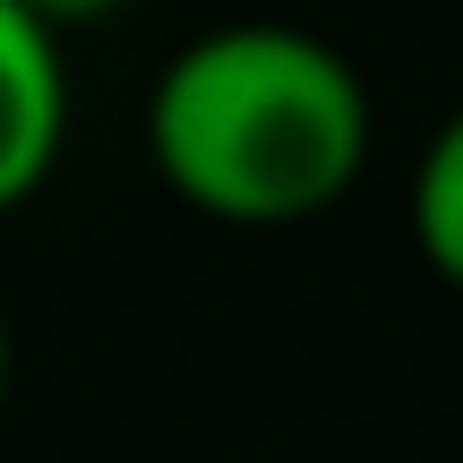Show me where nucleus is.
Segmentation results:
<instances>
[{"label": "nucleus", "mask_w": 463, "mask_h": 463, "mask_svg": "<svg viewBox=\"0 0 463 463\" xmlns=\"http://www.w3.org/2000/svg\"><path fill=\"white\" fill-rule=\"evenodd\" d=\"M0 395H9V326H0Z\"/></svg>", "instance_id": "5"}, {"label": "nucleus", "mask_w": 463, "mask_h": 463, "mask_svg": "<svg viewBox=\"0 0 463 463\" xmlns=\"http://www.w3.org/2000/svg\"><path fill=\"white\" fill-rule=\"evenodd\" d=\"M412 241L430 258V275L463 292V103L430 129V146L412 164Z\"/></svg>", "instance_id": "3"}, {"label": "nucleus", "mask_w": 463, "mask_h": 463, "mask_svg": "<svg viewBox=\"0 0 463 463\" xmlns=\"http://www.w3.org/2000/svg\"><path fill=\"white\" fill-rule=\"evenodd\" d=\"M61 137H69L61 26H43L26 0H0V215L52 181Z\"/></svg>", "instance_id": "2"}, {"label": "nucleus", "mask_w": 463, "mask_h": 463, "mask_svg": "<svg viewBox=\"0 0 463 463\" xmlns=\"http://www.w3.org/2000/svg\"><path fill=\"white\" fill-rule=\"evenodd\" d=\"M34 17H43V26H86V17H112L120 0H26Z\"/></svg>", "instance_id": "4"}, {"label": "nucleus", "mask_w": 463, "mask_h": 463, "mask_svg": "<svg viewBox=\"0 0 463 463\" xmlns=\"http://www.w3.org/2000/svg\"><path fill=\"white\" fill-rule=\"evenodd\" d=\"M146 155L181 206L283 232L344 206L369 164V86L309 26H215L146 95Z\"/></svg>", "instance_id": "1"}]
</instances>
